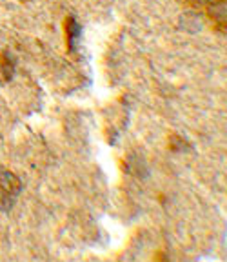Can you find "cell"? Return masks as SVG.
Listing matches in <instances>:
<instances>
[{"mask_svg":"<svg viewBox=\"0 0 227 262\" xmlns=\"http://www.w3.org/2000/svg\"><path fill=\"white\" fill-rule=\"evenodd\" d=\"M0 71L6 78H11L13 73H15V60L9 57L8 53L2 55V60H0Z\"/></svg>","mask_w":227,"mask_h":262,"instance_id":"3","label":"cell"},{"mask_svg":"<svg viewBox=\"0 0 227 262\" xmlns=\"http://www.w3.org/2000/svg\"><path fill=\"white\" fill-rule=\"evenodd\" d=\"M20 180L16 179L13 173H2V177H0V209L2 211H9L15 206L16 196L20 195Z\"/></svg>","mask_w":227,"mask_h":262,"instance_id":"1","label":"cell"},{"mask_svg":"<svg viewBox=\"0 0 227 262\" xmlns=\"http://www.w3.org/2000/svg\"><path fill=\"white\" fill-rule=\"evenodd\" d=\"M78 33H80V26L77 24L73 16H69L67 20H65V38H67V46L69 49L75 48V42L78 38Z\"/></svg>","mask_w":227,"mask_h":262,"instance_id":"2","label":"cell"}]
</instances>
